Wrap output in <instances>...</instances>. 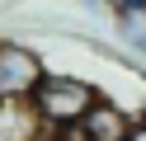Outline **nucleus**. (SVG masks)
<instances>
[{
    "label": "nucleus",
    "instance_id": "nucleus-1",
    "mask_svg": "<svg viewBox=\"0 0 146 141\" xmlns=\"http://www.w3.org/2000/svg\"><path fill=\"white\" fill-rule=\"evenodd\" d=\"M94 103H99V89L90 80H76V75H42V85L29 99V108H33V118H38V127L57 136V132L76 127Z\"/></svg>",
    "mask_w": 146,
    "mask_h": 141
},
{
    "label": "nucleus",
    "instance_id": "nucleus-2",
    "mask_svg": "<svg viewBox=\"0 0 146 141\" xmlns=\"http://www.w3.org/2000/svg\"><path fill=\"white\" fill-rule=\"evenodd\" d=\"M42 75H47V66L29 42L0 38V103H29Z\"/></svg>",
    "mask_w": 146,
    "mask_h": 141
},
{
    "label": "nucleus",
    "instance_id": "nucleus-3",
    "mask_svg": "<svg viewBox=\"0 0 146 141\" xmlns=\"http://www.w3.org/2000/svg\"><path fill=\"white\" fill-rule=\"evenodd\" d=\"M42 127L29 103H0V141H38Z\"/></svg>",
    "mask_w": 146,
    "mask_h": 141
},
{
    "label": "nucleus",
    "instance_id": "nucleus-4",
    "mask_svg": "<svg viewBox=\"0 0 146 141\" xmlns=\"http://www.w3.org/2000/svg\"><path fill=\"white\" fill-rule=\"evenodd\" d=\"M118 33H123V47H132L137 56H146V14L118 19Z\"/></svg>",
    "mask_w": 146,
    "mask_h": 141
},
{
    "label": "nucleus",
    "instance_id": "nucleus-5",
    "mask_svg": "<svg viewBox=\"0 0 146 141\" xmlns=\"http://www.w3.org/2000/svg\"><path fill=\"white\" fill-rule=\"evenodd\" d=\"M113 14L127 19V14H146V0H113Z\"/></svg>",
    "mask_w": 146,
    "mask_h": 141
},
{
    "label": "nucleus",
    "instance_id": "nucleus-6",
    "mask_svg": "<svg viewBox=\"0 0 146 141\" xmlns=\"http://www.w3.org/2000/svg\"><path fill=\"white\" fill-rule=\"evenodd\" d=\"M123 141H146V118H137L132 127H127V136H123Z\"/></svg>",
    "mask_w": 146,
    "mask_h": 141
},
{
    "label": "nucleus",
    "instance_id": "nucleus-7",
    "mask_svg": "<svg viewBox=\"0 0 146 141\" xmlns=\"http://www.w3.org/2000/svg\"><path fill=\"white\" fill-rule=\"evenodd\" d=\"M85 5H94V0H85Z\"/></svg>",
    "mask_w": 146,
    "mask_h": 141
}]
</instances>
